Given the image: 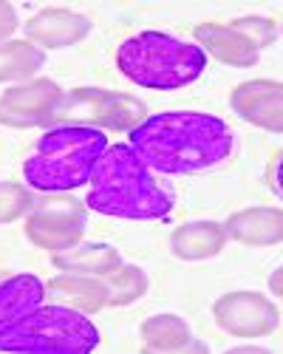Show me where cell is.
I'll list each match as a JSON object with an SVG mask.
<instances>
[{"instance_id": "1", "label": "cell", "mask_w": 283, "mask_h": 354, "mask_svg": "<svg viewBox=\"0 0 283 354\" xmlns=\"http://www.w3.org/2000/svg\"><path fill=\"white\" fill-rule=\"evenodd\" d=\"M133 151L162 176H187L221 167L235 153V131L221 116L202 111H164L130 131Z\"/></svg>"}, {"instance_id": "2", "label": "cell", "mask_w": 283, "mask_h": 354, "mask_svg": "<svg viewBox=\"0 0 283 354\" xmlns=\"http://www.w3.org/2000/svg\"><path fill=\"white\" fill-rule=\"evenodd\" d=\"M85 207L113 218L162 221L176 210V193L130 145H110L88 182Z\"/></svg>"}, {"instance_id": "3", "label": "cell", "mask_w": 283, "mask_h": 354, "mask_svg": "<svg viewBox=\"0 0 283 354\" xmlns=\"http://www.w3.org/2000/svg\"><path fill=\"white\" fill-rule=\"evenodd\" d=\"M108 133L88 125H51L23 162V179L43 193H68L91 182L108 151Z\"/></svg>"}, {"instance_id": "4", "label": "cell", "mask_w": 283, "mask_h": 354, "mask_svg": "<svg viewBox=\"0 0 283 354\" xmlns=\"http://www.w3.org/2000/svg\"><path fill=\"white\" fill-rule=\"evenodd\" d=\"M210 57L198 43L167 32H139L119 43L117 68L133 85L153 91H176L207 71Z\"/></svg>"}, {"instance_id": "5", "label": "cell", "mask_w": 283, "mask_h": 354, "mask_svg": "<svg viewBox=\"0 0 283 354\" xmlns=\"http://www.w3.org/2000/svg\"><path fill=\"white\" fill-rule=\"evenodd\" d=\"M91 317L66 304H40L0 332V351L9 354H88L99 346Z\"/></svg>"}, {"instance_id": "6", "label": "cell", "mask_w": 283, "mask_h": 354, "mask_svg": "<svg viewBox=\"0 0 283 354\" xmlns=\"http://www.w3.org/2000/svg\"><path fill=\"white\" fill-rule=\"evenodd\" d=\"M57 120L66 125H88V128H108V131H133L142 120H148V108L142 100L105 88H74L66 94Z\"/></svg>"}, {"instance_id": "7", "label": "cell", "mask_w": 283, "mask_h": 354, "mask_svg": "<svg viewBox=\"0 0 283 354\" xmlns=\"http://www.w3.org/2000/svg\"><path fill=\"white\" fill-rule=\"evenodd\" d=\"M85 224H88V207L68 196H51L35 201L26 216V239L40 250L63 252L82 241Z\"/></svg>"}, {"instance_id": "8", "label": "cell", "mask_w": 283, "mask_h": 354, "mask_svg": "<svg viewBox=\"0 0 283 354\" xmlns=\"http://www.w3.org/2000/svg\"><path fill=\"white\" fill-rule=\"evenodd\" d=\"M66 91L54 80L37 77L6 88L0 97V125L6 128H40L57 120Z\"/></svg>"}, {"instance_id": "9", "label": "cell", "mask_w": 283, "mask_h": 354, "mask_svg": "<svg viewBox=\"0 0 283 354\" xmlns=\"http://www.w3.org/2000/svg\"><path fill=\"white\" fill-rule=\"evenodd\" d=\"M277 306L261 292H226L213 304V317L215 323L233 337L255 340V337H266L277 329L280 323Z\"/></svg>"}, {"instance_id": "10", "label": "cell", "mask_w": 283, "mask_h": 354, "mask_svg": "<svg viewBox=\"0 0 283 354\" xmlns=\"http://www.w3.org/2000/svg\"><path fill=\"white\" fill-rule=\"evenodd\" d=\"M233 111L244 122L283 133V82L275 80H249L230 94Z\"/></svg>"}, {"instance_id": "11", "label": "cell", "mask_w": 283, "mask_h": 354, "mask_svg": "<svg viewBox=\"0 0 283 354\" xmlns=\"http://www.w3.org/2000/svg\"><path fill=\"white\" fill-rule=\"evenodd\" d=\"M91 35V20L71 9H40L26 20V40L40 48H68Z\"/></svg>"}, {"instance_id": "12", "label": "cell", "mask_w": 283, "mask_h": 354, "mask_svg": "<svg viewBox=\"0 0 283 354\" xmlns=\"http://www.w3.org/2000/svg\"><path fill=\"white\" fill-rule=\"evenodd\" d=\"M193 37L207 54H213L218 63L233 66V68H249V66L258 63V57H261V51L255 48L241 32H235L230 23L226 26L202 23V26H195Z\"/></svg>"}, {"instance_id": "13", "label": "cell", "mask_w": 283, "mask_h": 354, "mask_svg": "<svg viewBox=\"0 0 283 354\" xmlns=\"http://www.w3.org/2000/svg\"><path fill=\"white\" fill-rule=\"evenodd\" d=\"M226 239L246 247H272L283 241V210L280 207H249L233 213L224 224Z\"/></svg>"}, {"instance_id": "14", "label": "cell", "mask_w": 283, "mask_h": 354, "mask_svg": "<svg viewBox=\"0 0 283 354\" xmlns=\"http://www.w3.org/2000/svg\"><path fill=\"white\" fill-rule=\"evenodd\" d=\"M46 298H51L54 304L79 309L85 315H97L102 306H108V286L97 275L63 272L46 283Z\"/></svg>"}, {"instance_id": "15", "label": "cell", "mask_w": 283, "mask_h": 354, "mask_svg": "<svg viewBox=\"0 0 283 354\" xmlns=\"http://www.w3.org/2000/svg\"><path fill=\"white\" fill-rule=\"evenodd\" d=\"M51 263L63 272H77V275H97L105 278L110 272H117L122 267V255L119 250H113L110 244L102 241H88V244H77L71 250L63 252H54Z\"/></svg>"}, {"instance_id": "16", "label": "cell", "mask_w": 283, "mask_h": 354, "mask_svg": "<svg viewBox=\"0 0 283 354\" xmlns=\"http://www.w3.org/2000/svg\"><path fill=\"white\" fill-rule=\"evenodd\" d=\"M226 244V230L218 221H190L173 230L170 250L182 261H207Z\"/></svg>"}, {"instance_id": "17", "label": "cell", "mask_w": 283, "mask_h": 354, "mask_svg": "<svg viewBox=\"0 0 283 354\" xmlns=\"http://www.w3.org/2000/svg\"><path fill=\"white\" fill-rule=\"evenodd\" d=\"M46 301V283L37 275L0 278V332Z\"/></svg>"}, {"instance_id": "18", "label": "cell", "mask_w": 283, "mask_h": 354, "mask_svg": "<svg viewBox=\"0 0 283 354\" xmlns=\"http://www.w3.org/2000/svg\"><path fill=\"white\" fill-rule=\"evenodd\" d=\"M46 66V51L32 40L0 43V82H28Z\"/></svg>"}, {"instance_id": "19", "label": "cell", "mask_w": 283, "mask_h": 354, "mask_svg": "<svg viewBox=\"0 0 283 354\" xmlns=\"http://www.w3.org/2000/svg\"><path fill=\"white\" fill-rule=\"evenodd\" d=\"M139 337L153 351H182L193 340V332L179 315H153L142 323Z\"/></svg>"}, {"instance_id": "20", "label": "cell", "mask_w": 283, "mask_h": 354, "mask_svg": "<svg viewBox=\"0 0 283 354\" xmlns=\"http://www.w3.org/2000/svg\"><path fill=\"white\" fill-rule=\"evenodd\" d=\"M105 286H108V306H130L139 298H145L148 275L145 270L133 267V263H122L117 272L105 275Z\"/></svg>"}, {"instance_id": "21", "label": "cell", "mask_w": 283, "mask_h": 354, "mask_svg": "<svg viewBox=\"0 0 283 354\" xmlns=\"http://www.w3.org/2000/svg\"><path fill=\"white\" fill-rule=\"evenodd\" d=\"M32 207H35V198L26 185L0 182V224H12V221L28 216Z\"/></svg>"}, {"instance_id": "22", "label": "cell", "mask_w": 283, "mask_h": 354, "mask_svg": "<svg viewBox=\"0 0 283 354\" xmlns=\"http://www.w3.org/2000/svg\"><path fill=\"white\" fill-rule=\"evenodd\" d=\"M235 32H241L255 48H266V46H272L275 43V37H277V26H275V20H269V17H258V15H252V17H238V20H233L230 23Z\"/></svg>"}, {"instance_id": "23", "label": "cell", "mask_w": 283, "mask_h": 354, "mask_svg": "<svg viewBox=\"0 0 283 354\" xmlns=\"http://www.w3.org/2000/svg\"><path fill=\"white\" fill-rule=\"evenodd\" d=\"M17 9L12 3H6V0H0V43H3L6 37H12L17 32Z\"/></svg>"}, {"instance_id": "24", "label": "cell", "mask_w": 283, "mask_h": 354, "mask_svg": "<svg viewBox=\"0 0 283 354\" xmlns=\"http://www.w3.org/2000/svg\"><path fill=\"white\" fill-rule=\"evenodd\" d=\"M269 187L283 198V151L275 156V162L269 165Z\"/></svg>"}, {"instance_id": "25", "label": "cell", "mask_w": 283, "mask_h": 354, "mask_svg": "<svg viewBox=\"0 0 283 354\" xmlns=\"http://www.w3.org/2000/svg\"><path fill=\"white\" fill-rule=\"evenodd\" d=\"M269 289L277 295V298H283V267L269 275Z\"/></svg>"}, {"instance_id": "26", "label": "cell", "mask_w": 283, "mask_h": 354, "mask_svg": "<svg viewBox=\"0 0 283 354\" xmlns=\"http://www.w3.org/2000/svg\"><path fill=\"white\" fill-rule=\"evenodd\" d=\"M280 35H283V23H280Z\"/></svg>"}]
</instances>
